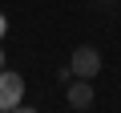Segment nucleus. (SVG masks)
<instances>
[{
  "instance_id": "nucleus-7",
  "label": "nucleus",
  "mask_w": 121,
  "mask_h": 113,
  "mask_svg": "<svg viewBox=\"0 0 121 113\" xmlns=\"http://www.w3.org/2000/svg\"><path fill=\"white\" fill-rule=\"evenodd\" d=\"M0 113H4V109H0Z\"/></svg>"
},
{
  "instance_id": "nucleus-6",
  "label": "nucleus",
  "mask_w": 121,
  "mask_h": 113,
  "mask_svg": "<svg viewBox=\"0 0 121 113\" xmlns=\"http://www.w3.org/2000/svg\"><path fill=\"white\" fill-rule=\"evenodd\" d=\"M0 69H4V48H0Z\"/></svg>"
},
{
  "instance_id": "nucleus-1",
  "label": "nucleus",
  "mask_w": 121,
  "mask_h": 113,
  "mask_svg": "<svg viewBox=\"0 0 121 113\" xmlns=\"http://www.w3.org/2000/svg\"><path fill=\"white\" fill-rule=\"evenodd\" d=\"M69 69H73V77L93 81V77L101 73V52H97L93 44H77V48H73V56H69Z\"/></svg>"
},
{
  "instance_id": "nucleus-3",
  "label": "nucleus",
  "mask_w": 121,
  "mask_h": 113,
  "mask_svg": "<svg viewBox=\"0 0 121 113\" xmlns=\"http://www.w3.org/2000/svg\"><path fill=\"white\" fill-rule=\"evenodd\" d=\"M69 105H73L77 113H85V109L93 105V81H85V77H73V81H69Z\"/></svg>"
},
{
  "instance_id": "nucleus-2",
  "label": "nucleus",
  "mask_w": 121,
  "mask_h": 113,
  "mask_svg": "<svg viewBox=\"0 0 121 113\" xmlns=\"http://www.w3.org/2000/svg\"><path fill=\"white\" fill-rule=\"evenodd\" d=\"M24 101V77L20 73H8V69H0V109H16Z\"/></svg>"
},
{
  "instance_id": "nucleus-5",
  "label": "nucleus",
  "mask_w": 121,
  "mask_h": 113,
  "mask_svg": "<svg viewBox=\"0 0 121 113\" xmlns=\"http://www.w3.org/2000/svg\"><path fill=\"white\" fill-rule=\"evenodd\" d=\"M8 113H36V109H28V105H16V109H8Z\"/></svg>"
},
{
  "instance_id": "nucleus-4",
  "label": "nucleus",
  "mask_w": 121,
  "mask_h": 113,
  "mask_svg": "<svg viewBox=\"0 0 121 113\" xmlns=\"http://www.w3.org/2000/svg\"><path fill=\"white\" fill-rule=\"evenodd\" d=\"M4 32H8V16L0 12V40H4Z\"/></svg>"
}]
</instances>
